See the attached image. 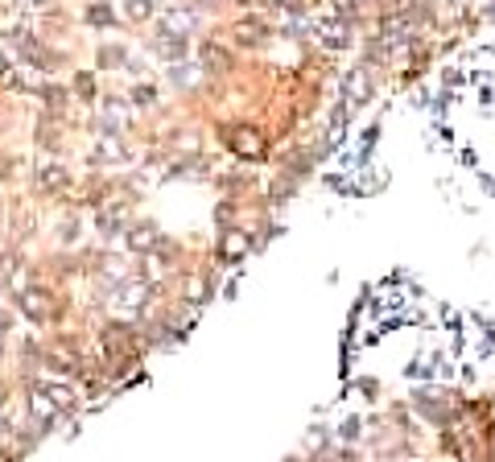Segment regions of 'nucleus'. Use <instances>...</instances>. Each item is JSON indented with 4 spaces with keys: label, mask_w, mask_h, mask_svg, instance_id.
<instances>
[{
    "label": "nucleus",
    "mask_w": 495,
    "mask_h": 462,
    "mask_svg": "<svg viewBox=\"0 0 495 462\" xmlns=\"http://www.w3.org/2000/svg\"><path fill=\"white\" fill-rule=\"evenodd\" d=\"M248 248H252L248 231H239V228H227L223 235H219V244H215V256H219V264H239V260L248 256Z\"/></svg>",
    "instance_id": "nucleus-1"
},
{
    "label": "nucleus",
    "mask_w": 495,
    "mask_h": 462,
    "mask_svg": "<svg viewBox=\"0 0 495 462\" xmlns=\"http://www.w3.org/2000/svg\"><path fill=\"white\" fill-rule=\"evenodd\" d=\"M17 310H21L29 322L45 326V322H50V310H54V306H50V297H45L42 289H21V293H17Z\"/></svg>",
    "instance_id": "nucleus-2"
},
{
    "label": "nucleus",
    "mask_w": 495,
    "mask_h": 462,
    "mask_svg": "<svg viewBox=\"0 0 495 462\" xmlns=\"http://www.w3.org/2000/svg\"><path fill=\"white\" fill-rule=\"evenodd\" d=\"M29 413H34V425H38V429H50V425H54V421L62 417V413H58V405L50 401L45 384H38V388L29 392Z\"/></svg>",
    "instance_id": "nucleus-3"
},
{
    "label": "nucleus",
    "mask_w": 495,
    "mask_h": 462,
    "mask_svg": "<svg viewBox=\"0 0 495 462\" xmlns=\"http://www.w3.org/2000/svg\"><path fill=\"white\" fill-rule=\"evenodd\" d=\"M343 95L351 99V107H363V103L371 99V75H367V66H355V70L343 79Z\"/></svg>",
    "instance_id": "nucleus-4"
},
{
    "label": "nucleus",
    "mask_w": 495,
    "mask_h": 462,
    "mask_svg": "<svg viewBox=\"0 0 495 462\" xmlns=\"http://www.w3.org/2000/svg\"><path fill=\"white\" fill-rule=\"evenodd\" d=\"M153 54H161L165 62H182V54H186V33L161 29V33L153 38Z\"/></svg>",
    "instance_id": "nucleus-5"
},
{
    "label": "nucleus",
    "mask_w": 495,
    "mask_h": 462,
    "mask_svg": "<svg viewBox=\"0 0 495 462\" xmlns=\"http://www.w3.org/2000/svg\"><path fill=\"white\" fill-rule=\"evenodd\" d=\"M145 297H149V285H145V281H133V285L120 289L116 310H120V314H140V310H145Z\"/></svg>",
    "instance_id": "nucleus-6"
},
{
    "label": "nucleus",
    "mask_w": 495,
    "mask_h": 462,
    "mask_svg": "<svg viewBox=\"0 0 495 462\" xmlns=\"http://www.w3.org/2000/svg\"><path fill=\"white\" fill-rule=\"evenodd\" d=\"M413 405H417V413H421V417H429L434 425H446V405H438L429 388H421V392H413Z\"/></svg>",
    "instance_id": "nucleus-7"
},
{
    "label": "nucleus",
    "mask_w": 495,
    "mask_h": 462,
    "mask_svg": "<svg viewBox=\"0 0 495 462\" xmlns=\"http://www.w3.org/2000/svg\"><path fill=\"white\" fill-rule=\"evenodd\" d=\"M128 244H133L136 252H153V248H157V228H153V223H136L133 235H128Z\"/></svg>",
    "instance_id": "nucleus-8"
},
{
    "label": "nucleus",
    "mask_w": 495,
    "mask_h": 462,
    "mask_svg": "<svg viewBox=\"0 0 495 462\" xmlns=\"http://www.w3.org/2000/svg\"><path fill=\"white\" fill-rule=\"evenodd\" d=\"M239 133H248V137H231L235 153H244V157H260V153H265V144H260V137H256L252 128H239Z\"/></svg>",
    "instance_id": "nucleus-9"
},
{
    "label": "nucleus",
    "mask_w": 495,
    "mask_h": 462,
    "mask_svg": "<svg viewBox=\"0 0 495 462\" xmlns=\"http://www.w3.org/2000/svg\"><path fill=\"white\" fill-rule=\"evenodd\" d=\"M235 33H239V42H248V46L265 42V25H260V21H239V25H235Z\"/></svg>",
    "instance_id": "nucleus-10"
},
{
    "label": "nucleus",
    "mask_w": 495,
    "mask_h": 462,
    "mask_svg": "<svg viewBox=\"0 0 495 462\" xmlns=\"http://www.w3.org/2000/svg\"><path fill=\"white\" fill-rule=\"evenodd\" d=\"M322 33H326V46H347V42H351V29H347L343 21H330Z\"/></svg>",
    "instance_id": "nucleus-11"
},
{
    "label": "nucleus",
    "mask_w": 495,
    "mask_h": 462,
    "mask_svg": "<svg viewBox=\"0 0 495 462\" xmlns=\"http://www.w3.org/2000/svg\"><path fill=\"white\" fill-rule=\"evenodd\" d=\"M120 157H124V149H120V140H103V144H99V153H95V161H120Z\"/></svg>",
    "instance_id": "nucleus-12"
},
{
    "label": "nucleus",
    "mask_w": 495,
    "mask_h": 462,
    "mask_svg": "<svg viewBox=\"0 0 495 462\" xmlns=\"http://www.w3.org/2000/svg\"><path fill=\"white\" fill-rule=\"evenodd\" d=\"M99 228H103V235H108V239H112V235H116V231H120V215H116V211H112V207H108V211H99Z\"/></svg>",
    "instance_id": "nucleus-13"
},
{
    "label": "nucleus",
    "mask_w": 495,
    "mask_h": 462,
    "mask_svg": "<svg viewBox=\"0 0 495 462\" xmlns=\"http://www.w3.org/2000/svg\"><path fill=\"white\" fill-rule=\"evenodd\" d=\"M202 62H207V70H223L227 54H223V50H215V46H207V50H202Z\"/></svg>",
    "instance_id": "nucleus-14"
},
{
    "label": "nucleus",
    "mask_w": 495,
    "mask_h": 462,
    "mask_svg": "<svg viewBox=\"0 0 495 462\" xmlns=\"http://www.w3.org/2000/svg\"><path fill=\"white\" fill-rule=\"evenodd\" d=\"M124 13H128L133 21H145V17L153 13V0H128V4H124Z\"/></svg>",
    "instance_id": "nucleus-15"
},
{
    "label": "nucleus",
    "mask_w": 495,
    "mask_h": 462,
    "mask_svg": "<svg viewBox=\"0 0 495 462\" xmlns=\"http://www.w3.org/2000/svg\"><path fill=\"white\" fill-rule=\"evenodd\" d=\"M87 21H91V25H108V21H112V8H108V4H91Z\"/></svg>",
    "instance_id": "nucleus-16"
},
{
    "label": "nucleus",
    "mask_w": 495,
    "mask_h": 462,
    "mask_svg": "<svg viewBox=\"0 0 495 462\" xmlns=\"http://www.w3.org/2000/svg\"><path fill=\"white\" fill-rule=\"evenodd\" d=\"M99 62H103V66H120V62H124V50H120V46H103V50H99Z\"/></svg>",
    "instance_id": "nucleus-17"
},
{
    "label": "nucleus",
    "mask_w": 495,
    "mask_h": 462,
    "mask_svg": "<svg viewBox=\"0 0 495 462\" xmlns=\"http://www.w3.org/2000/svg\"><path fill=\"white\" fill-rule=\"evenodd\" d=\"M38 182L42 186H66V174L54 165V170H42V174H38Z\"/></svg>",
    "instance_id": "nucleus-18"
},
{
    "label": "nucleus",
    "mask_w": 495,
    "mask_h": 462,
    "mask_svg": "<svg viewBox=\"0 0 495 462\" xmlns=\"http://www.w3.org/2000/svg\"><path fill=\"white\" fill-rule=\"evenodd\" d=\"M339 433H343V438H355V433H360V421H355V417H347V421L339 425Z\"/></svg>",
    "instance_id": "nucleus-19"
},
{
    "label": "nucleus",
    "mask_w": 495,
    "mask_h": 462,
    "mask_svg": "<svg viewBox=\"0 0 495 462\" xmlns=\"http://www.w3.org/2000/svg\"><path fill=\"white\" fill-rule=\"evenodd\" d=\"M133 99H136V103H153V99H157V91H153V87H136Z\"/></svg>",
    "instance_id": "nucleus-20"
},
{
    "label": "nucleus",
    "mask_w": 495,
    "mask_h": 462,
    "mask_svg": "<svg viewBox=\"0 0 495 462\" xmlns=\"http://www.w3.org/2000/svg\"><path fill=\"white\" fill-rule=\"evenodd\" d=\"M75 87H79V95H95V83H91V75H79V79H75Z\"/></svg>",
    "instance_id": "nucleus-21"
},
{
    "label": "nucleus",
    "mask_w": 495,
    "mask_h": 462,
    "mask_svg": "<svg viewBox=\"0 0 495 462\" xmlns=\"http://www.w3.org/2000/svg\"><path fill=\"white\" fill-rule=\"evenodd\" d=\"M272 4H281V8H289V13H302V0H272Z\"/></svg>",
    "instance_id": "nucleus-22"
},
{
    "label": "nucleus",
    "mask_w": 495,
    "mask_h": 462,
    "mask_svg": "<svg viewBox=\"0 0 495 462\" xmlns=\"http://www.w3.org/2000/svg\"><path fill=\"white\" fill-rule=\"evenodd\" d=\"M0 462H13V459H8V454H4V450H0Z\"/></svg>",
    "instance_id": "nucleus-23"
},
{
    "label": "nucleus",
    "mask_w": 495,
    "mask_h": 462,
    "mask_svg": "<svg viewBox=\"0 0 495 462\" xmlns=\"http://www.w3.org/2000/svg\"><path fill=\"white\" fill-rule=\"evenodd\" d=\"M0 273H4V256H0Z\"/></svg>",
    "instance_id": "nucleus-24"
},
{
    "label": "nucleus",
    "mask_w": 495,
    "mask_h": 462,
    "mask_svg": "<svg viewBox=\"0 0 495 462\" xmlns=\"http://www.w3.org/2000/svg\"><path fill=\"white\" fill-rule=\"evenodd\" d=\"M492 13H495V8H492Z\"/></svg>",
    "instance_id": "nucleus-25"
}]
</instances>
